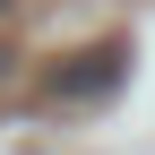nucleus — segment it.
Instances as JSON below:
<instances>
[{
  "label": "nucleus",
  "mask_w": 155,
  "mask_h": 155,
  "mask_svg": "<svg viewBox=\"0 0 155 155\" xmlns=\"http://www.w3.org/2000/svg\"><path fill=\"white\" fill-rule=\"evenodd\" d=\"M121 78H129V43L104 35V43H86L78 61H61V69L43 78V104H104Z\"/></svg>",
  "instance_id": "f257e3e1"
},
{
  "label": "nucleus",
  "mask_w": 155,
  "mask_h": 155,
  "mask_svg": "<svg viewBox=\"0 0 155 155\" xmlns=\"http://www.w3.org/2000/svg\"><path fill=\"white\" fill-rule=\"evenodd\" d=\"M9 61H17V52H9V43H0V69H9Z\"/></svg>",
  "instance_id": "f03ea898"
},
{
  "label": "nucleus",
  "mask_w": 155,
  "mask_h": 155,
  "mask_svg": "<svg viewBox=\"0 0 155 155\" xmlns=\"http://www.w3.org/2000/svg\"><path fill=\"white\" fill-rule=\"evenodd\" d=\"M9 9H17V0H0V17H9Z\"/></svg>",
  "instance_id": "7ed1b4c3"
}]
</instances>
